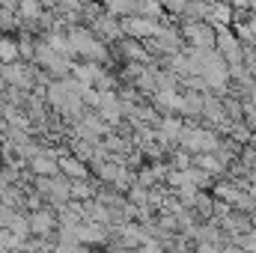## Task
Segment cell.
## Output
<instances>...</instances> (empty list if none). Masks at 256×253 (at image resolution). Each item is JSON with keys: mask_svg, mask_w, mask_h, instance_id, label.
Wrapping results in <instances>:
<instances>
[{"mask_svg": "<svg viewBox=\"0 0 256 253\" xmlns=\"http://www.w3.org/2000/svg\"><path fill=\"white\" fill-rule=\"evenodd\" d=\"M33 190L48 206H54L60 212L66 202L72 200V179L63 176V173H57V176H33Z\"/></svg>", "mask_w": 256, "mask_h": 253, "instance_id": "6da1fadb", "label": "cell"}, {"mask_svg": "<svg viewBox=\"0 0 256 253\" xmlns=\"http://www.w3.org/2000/svg\"><path fill=\"white\" fill-rule=\"evenodd\" d=\"M33 63L39 66L42 72H48L51 78H68L74 72V57H68L63 51H57L54 45H48L45 39H39V48H36V57Z\"/></svg>", "mask_w": 256, "mask_h": 253, "instance_id": "7a4b0ae2", "label": "cell"}, {"mask_svg": "<svg viewBox=\"0 0 256 253\" xmlns=\"http://www.w3.org/2000/svg\"><path fill=\"white\" fill-rule=\"evenodd\" d=\"M114 48V57L120 60V63H146V66H152V63H158L155 60V54L146 48V42L143 39H134V36H122L116 45H110Z\"/></svg>", "mask_w": 256, "mask_h": 253, "instance_id": "3957f363", "label": "cell"}, {"mask_svg": "<svg viewBox=\"0 0 256 253\" xmlns=\"http://www.w3.org/2000/svg\"><path fill=\"white\" fill-rule=\"evenodd\" d=\"M182 36L194 48H214L218 45V27L212 21H182Z\"/></svg>", "mask_w": 256, "mask_h": 253, "instance_id": "277c9868", "label": "cell"}, {"mask_svg": "<svg viewBox=\"0 0 256 253\" xmlns=\"http://www.w3.org/2000/svg\"><path fill=\"white\" fill-rule=\"evenodd\" d=\"M30 214V230H33V236H42V238H54V232H57V226H60V212L54 208V206H39V208H30L27 212Z\"/></svg>", "mask_w": 256, "mask_h": 253, "instance_id": "5b68a950", "label": "cell"}, {"mask_svg": "<svg viewBox=\"0 0 256 253\" xmlns=\"http://www.w3.org/2000/svg\"><path fill=\"white\" fill-rule=\"evenodd\" d=\"M214 48L224 54V60H226L230 66L244 63V42L238 39L236 30H230V27H218V45H214Z\"/></svg>", "mask_w": 256, "mask_h": 253, "instance_id": "8992f818", "label": "cell"}, {"mask_svg": "<svg viewBox=\"0 0 256 253\" xmlns=\"http://www.w3.org/2000/svg\"><path fill=\"white\" fill-rule=\"evenodd\" d=\"M96 110L102 114V120L108 126H120L126 122V110H122V98H120V90H102V98L96 104Z\"/></svg>", "mask_w": 256, "mask_h": 253, "instance_id": "52a82bcc", "label": "cell"}, {"mask_svg": "<svg viewBox=\"0 0 256 253\" xmlns=\"http://www.w3.org/2000/svg\"><path fill=\"white\" fill-rule=\"evenodd\" d=\"M90 27H92V33H96L98 39H104L108 45H116V42L126 36V30H122V18L110 15L108 9H104V12H102V15H98Z\"/></svg>", "mask_w": 256, "mask_h": 253, "instance_id": "ba28073f", "label": "cell"}, {"mask_svg": "<svg viewBox=\"0 0 256 253\" xmlns=\"http://www.w3.org/2000/svg\"><path fill=\"white\" fill-rule=\"evenodd\" d=\"M158 18H149V15H126L122 18V30H126V36H134V39H149V36H155V30H158Z\"/></svg>", "mask_w": 256, "mask_h": 253, "instance_id": "9c48e42d", "label": "cell"}, {"mask_svg": "<svg viewBox=\"0 0 256 253\" xmlns=\"http://www.w3.org/2000/svg\"><path fill=\"white\" fill-rule=\"evenodd\" d=\"M152 102H155V108H158L161 114H179V110H182V90H179V86L155 90Z\"/></svg>", "mask_w": 256, "mask_h": 253, "instance_id": "30bf717a", "label": "cell"}, {"mask_svg": "<svg viewBox=\"0 0 256 253\" xmlns=\"http://www.w3.org/2000/svg\"><path fill=\"white\" fill-rule=\"evenodd\" d=\"M57 161H60V173L68 176V179H90V176H92V173H90V164H86V161H80L78 155H72L68 149L60 152V158H57Z\"/></svg>", "mask_w": 256, "mask_h": 253, "instance_id": "8fae6325", "label": "cell"}, {"mask_svg": "<svg viewBox=\"0 0 256 253\" xmlns=\"http://www.w3.org/2000/svg\"><path fill=\"white\" fill-rule=\"evenodd\" d=\"M0 60H3V63H12V60H21V51H18V36H9V33H0Z\"/></svg>", "mask_w": 256, "mask_h": 253, "instance_id": "7c38bea8", "label": "cell"}, {"mask_svg": "<svg viewBox=\"0 0 256 253\" xmlns=\"http://www.w3.org/2000/svg\"><path fill=\"white\" fill-rule=\"evenodd\" d=\"M21 30V18L12 6H0V33H18Z\"/></svg>", "mask_w": 256, "mask_h": 253, "instance_id": "4fadbf2b", "label": "cell"}, {"mask_svg": "<svg viewBox=\"0 0 256 253\" xmlns=\"http://www.w3.org/2000/svg\"><path fill=\"white\" fill-rule=\"evenodd\" d=\"M104 9L116 18H126V15H134L137 12V0H102Z\"/></svg>", "mask_w": 256, "mask_h": 253, "instance_id": "5bb4252c", "label": "cell"}, {"mask_svg": "<svg viewBox=\"0 0 256 253\" xmlns=\"http://www.w3.org/2000/svg\"><path fill=\"white\" fill-rule=\"evenodd\" d=\"M236 248H242V250H256V226H250V230L242 232V236H236Z\"/></svg>", "mask_w": 256, "mask_h": 253, "instance_id": "9a60e30c", "label": "cell"}, {"mask_svg": "<svg viewBox=\"0 0 256 253\" xmlns=\"http://www.w3.org/2000/svg\"><path fill=\"white\" fill-rule=\"evenodd\" d=\"M161 6H164V12H167L170 18H182V12H185L188 0H161Z\"/></svg>", "mask_w": 256, "mask_h": 253, "instance_id": "2e32d148", "label": "cell"}, {"mask_svg": "<svg viewBox=\"0 0 256 253\" xmlns=\"http://www.w3.org/2000/svg\"><path fill=\"white\" fill-rule=\"evenodd\" d=\"M226 3H232L236 9H250V3H254V0H226Z\"/></svg>", "mask_w": 256, "mask_h": 253, "instance_id": "e0dca14e", "label": "cell"}]
</instances>
